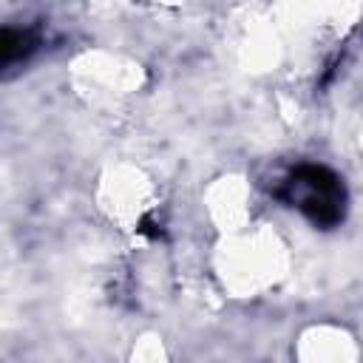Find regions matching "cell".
Returning <instances> with one entry per match:
<instances>
[{
	"label": "cell",
	"mask_w": 363,
	"mask_h": 363,
	"mask_svg": "<svg viewBox=\"0 0 363 363\" xmlns=\"http://www.w3.org/2000/svg\"><path fill=\"white\" fill-rule=\"evenodd\" d=\"M275 199L303 213L315 227H337L346 216L343 179L323 164H298L275 187Z\"/></svg>",
	"instance_id": "1"
},
{
	"label": "cell",
	"mask_w": 363,
	"mask_h": 363,
	"mask_svg": "<svg viewBox=\"0 0 363 363\" xmlns=\"http://www.w3.org/2000/svg\"><path fill=\"white\" fill-rule=\"evenodd\" d=\"M37 45H40V34L34 28L6 26L3 34H0V62H3V68H11L14 62L26 60Z\"/></svg>",
	"instance_id": "2"
}]
</instances>
